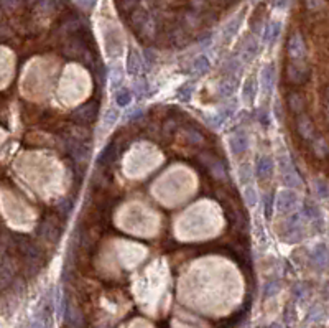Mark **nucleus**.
<instances>
[{
    "label": "nucleus",
    "mask_w": 329,
    "mask_h": 328,
    "mask_svg": "<svg viewBox=\"0 0 329 328\" xmlns=\"http://www.w3.org/2000/svg\"><path fill=\"white\" fill-rule=\"evenodd\" d=\"M194 89H196L194 81L185 83V85L178 89V99H180L181 102H190L191 97H193V94H194Z\"/></svg>",
    "instance_id": "31"
},
{
    "label": "nucleus",
    "mask_w": 329,
    "mask_h": 328,
    "mask_svg": "<svg viewBox=\"0 0 329 328\" xmlns=\"http://www.w3.org/2000/svg\"><path fill=\"white\" fill-rule=\"evenodd\" d=\"M241 71H242V61L237 57L229 58L226 63H224V73H226V76H232V78L239 79Z\"/></svg>",
    "instance_id": "26"
},
{
    "label": "nucleus",
    "mask_w": 329,
    "mask_h": 328,
    "mask_svg": "<svg viewBox=\"0 0 329 328\" xmlns=\"http://www.w3.org/2000/svg\"><path fill=\"white\" fill-rule=\"evenodd\" d=\"M229 147L235 158H241L249 150V135L246 130H234L229 137Z\"/></svg>",
    "instance_id": "8"
},
{
    "label": "nucleus",
    "mask_w": 329,
    "mask_h": 328,
    "mask_svg": "<svg viewBox=\"0 0 329 328\" xmlns=\"http://www.w3.org/2000/svg\"><path fill=\"white\" fill-rule=\"evenodd\" d=\"M204 163L207 165V169H209V172H211L213 177L219 178V180H224L227 177V170H226V167H224V163L221 162V160L209 157L207 160H204Z\"/></svg>",
    "instance_id": "24"
},
{
    "label": "nucleus",
    "mask_w": 329,
    "mask_h": 328,
    "mask_svg": "<svg viewBox=\"0 0 329 328\" xmlns=\"http://www.w3.org/2000/svg\"><path fill=\"white\" fill-rule=\"evenodd\" d=\"M148 93H150L148 83H146L145 79H138V81H135L134 94H137V96H140V97H145V96H148Z\"/></svg>",
    "instance_id": "40"
},
{
    "label": "nucleus",
    "mask_w": 329,
    "mask_h": 328,
    "mask_svg": "<svg viewBox=\"0 0 329 328\" xmlns=\"http://www.w3.org/2000/svg\"><path fill=\"white\" fill-rule=\"evenodd\" d=\"M257 121L263 127H268L270 122H272V116H270V111L267 107H260L257 111Z\"/></svg>",
    "instance_id": "39"
},
{
    "label": "nucleus",
    "mask_w": 329,
    "mask_h": 328,
    "mask_svg": "<svg viewBox=\"0 0 329 328\" xmlns=\"http://www.w3.org/2000/svg\"><path fill=\"white\" fill-rule=\"evenodd\" d=\"M274 160L268 155H262L260 158L257 160V165H255V177H258L260 180H268L274 175Z\"/></svg>",
    "instance_id": "13"
},
{
    "label": "nucleus",
    "mask_w": 329,
    "mask_h": 328,
    "mask_svg": "<svg viewBox=\"0 0 329 328\" xmlns=\"http://www.w3.org/2000/svg\"><path fill=\"white\" fill-rule=\"evenodd\" d=\"M286 102H288V107H290V111H293V113H296V114H302V113H303V109H305V99L302 97V94L291 93V94L288 96V99H286Z\"/></svg>",
    "instance_id": "30"
},
{
    "label": "nucleus",
    "mask_w": 329,
    "mask_h": 328,
    "mask_svg": "<svg viewBox=\"0 0 329 328\" xmlns=\"http://www.w3.org/2000/svg\"><path fill=\"white\" fill-rule=\"evenodd\" d=\"M258 192H257V188L254 185H247L246 188H244V201H246V205L247 206H255L258 203Z\"/></svg>",
    "instance_id": "32"
},
{
    "label": "nucleus",
    "mask_w": 329,
    "mask_h": 328,
    "mask_svg": "<svg viewBox=\"0 0 329 328\" xmlns=\"http://www.w3.org/2000/svg\"><path fill=\"white\" fill-rule=\"evenodd\" d=\"M324 297H326V298L329 300V284H327L326 287H324Z\"/></svg>",
    "instance_id": "50"
},
{
    "label": "nucleus",
    "mask_w": 329,
    "mask_h": 328,
    "mask_svg": "<svg viewBox=\"0 0 329 328\" xmlns=\"http://www.w3.org/2000/svg\"><path fill=\"white\" fill-rule=\"evenodd\" d=\"M38 238L46 242H58L61 239V226L54 216H45L37 228Z\"/></svg>",
    "instance_id": "4"
},
{
    "label": "nucleus",
    "mask_w": 329,
    "mask_h": 328,
    "mask_svg": "<svg viewBox=\"0 0 329 328\" xmlns=\"http://www.w3.org/2000/svg\"><path fill=\"white\" fill-rule=\"evenodd\" d=\"M286 76L293 85H303L310 78V68L302 61H291L286 65Z\"/></svg>",
    "instance_id": "9"
},
{
    "label": "nucleus",
    "mask_w": 329,
    "mask_h": 328,
    "mask_svg": "<svg viewBox=\"0 0 329 328\" xmlns=\"http://www.w3.org/2000/svg\"><path fill=\"white\" fill-rule=\"evenodd\" d=\"M257 91H258V83L255 78H247V81L244 83V86H242V101L247 104H252L255 101V97H257Z\"/></svg>",
    "instance_id": "17"
},
{
    "label": "nucleus",
    "mask_w": 329,
    "mask_h": 328,
    "mask_svg": "<svg viewBox=\"0 0 329 328\" xmlns=\"http://www.w3.org/2000/svg\"><path fill=\"white\" fill-rule=\"evenodd\" d=\"M280 33H282V23L280 22L267 23L263 29V33H262V43H265V45L277 43V40L280 38Z\"/></svg>",
    "instance_id": "15"
},
{
    "label": "nucleus",
    "mask_w": 329,
    "mask_h": 328,
    "mask_svg": "<svg viewBox=\"0 0 329 328\" xmlns=\"http://www.w3.org/2000/svg\"><path fill=\"white\" fill-rule=\"evenodd\" d=\"M68 152L71 153V157L76 160V162H84L86 157H87V147H86V145H82L81 142H78V141L69 142Z\"/></svg>",
    "instance_id": "25"
},
{
    "label": "nucleus",
    "mask_w": 329,
    "mask_h": 328,
    "mask_svg": "<svg viewBox=\"0 0 329 328\" xmlns=\"http://www.w3.org/2000/svg\"><path fill=\"white\" fill-rule=\"evenodd\" d=\"M143 114H145V107H134L127 116H125V119H127L129 122H130V121L134 122V121L138 119V117H142Z\"/></svg>",
    "instance_id": "42"
},
{
    "label": "nucleus",
    "mask_w": 329,
    "mask_h": 328,
    "mask_svg": "<svg viewBox=\"0 0 329 328\" xmlns=\"http://www.w3.org/2000/svg\"><path fill=\"white\" fill-rule=\"evenodd\" d=\"M262 17H260V10H257L255 13V17L254 20H252V30H254V33H260L262 32ZM265 29V26H263Z\"/></svg>",
    "instance_id": "43"
},
{
    "label": "nucleus",
    "mask_w": 329,
    "mask_h": 328,
    "mask_svg": "<svg viewBox=\"0 0 329 328\" xmlns=\"http://www.w3.org/2000/svg\"><path fill=\"white\" fill-rule=\"evenodd\" d=\"M274 4H275L277 7H280V9H283V7L288 5V0H275Z\"/></svg>",
    "instance_id": "48"
},
{
    "label": "nucleus",
    "mask_w": 329,
    "mask_h": 328,
    "mask_svg": "<svg viewBox=\"0 0 329 328\" xmlns=\"http://www.w3.org/2000/svg\"><path fill=\"white\" fill-rule=\"evenodd\" d=\"M78 2H79L82 7H86V9H91V7L94 5V0H78Z\"/></svg>",
    "instance_id": "47"
},
{
    "label": "nucleus",
    "mask_w": 329,
    "mask_h": 328,
    "mask_svg": "<svg viewBox=\"0 0 329 328\" xmlns=\"http://www.w3.org/2000/svg\"><path fill=\"white\" fill-rule=\"evenodd\" d=\"M142 57H143V66H145V69H150L153 66V63L157 61V57L153 54L152 50H143Z\"/></svg>",
    "instance_id": "41"
},
{
    "label": "nucleus",
    "mask_w": 329,
    "mask_h": 328,
    "mask_svg": "<svg viewBox=\"0 0 329 328\" xmlns=\"http://www.w3.org/2000/svg\"><path fill=\"white\" fill-rule=\"evenodd\" d=\"M115 145H117L115 142H109L106 147L101 150L99 155H97V163L102 165V163L112 162V160H114L115 155H117V147H115Z\"/></svg>",
    "instance_id": "27"
},
{
    "label": "nucleus",
    "mask_w": 329,
    "mask_h": 328,
    "mask_svg": "<svg viewBox=\"0 0 329 328\" xmlns=\"http://www.w3.org/2000/svg\"><path fill=\"white\" fill-rule=\"evenodd\" d=\"M17 4H18V0H2V5L5 9H13Z\"/></svg>",
    "instance_id": "46"
},
{
    "label": "nucleus",
    "mask_w": 329,
    "mask_h": 328,
    "mask_svg": "<svg viewBox=\"0 0 329 328\" xmlns=\"http://www.w3.org/2000/svg\"><path fill=\"white\" fill-rule=\"evenodd\" d=\"M142 71H143V57L132 48L127 57V73L132 76H138Z\"/></svg>",
    "instance_id": "14"
},
{
    "label": "nucleus",
    "mask_w": 329,
    "mask_h": 328,
    "mask_svg": "<svg viewBox=\"0 0 329 328\" xmlns=\"http://www.w3.org/2000/svg\"><path fill=\"white\" fill-rule=\"evenodd\" d=\"M270 328H285V326H283L282 323H272Z\"/></svg>",
    "instance_id": "51"
},
{
    "label": "nucleus",
    "mask_w": 329,
    "mask_h": 328,
    "mask_svg": "<svg viewBox=\"0 0 329 328\" xmlns=\"http://www.w3.org/2000/svg\"><path fill=\"white\" fill-rule=\"evenodd\" d=\"M242 20H244V13H239V15L234 17L232 20H229V22L224 25V29H222V38L226 41H229L230 38H234L235 33L239 32V29H241Z\"/></svg>",
    "instance_id": "21"
},
{
    "label": "nucleus",
    "mask_w": 329,
    "mask_h": 328,
    "mask_svg": "<svg viewBox=\"0 0 329 328\" xmlns=\"http://www.w3.org/2000/svg\"><path fill=\"white\" fill-rule=\"evenodd\" d=\"M296 129L300 132V135L306 141H313L314 139V125L311 122V119L305 114H300L298 116V121H296Z\"/></svg>",
    "instance_id": "16"
},
{
    "label": "nucleus",
    "mask_w": 329,
    "mask_h": 328,
    "mask_svg": "<svg viewBox=\"0 0 329 328\" xmlns=\"http://www.w3.org/2000/svg\"><path fill=\"white\" fill-rule=\"evenodd\" d=\"M302 214L305 216V220H310L313 223H321V209L318 208V205L311 200H305L302 205Z\"/></svg>",
    "instance_id": "19"
},
{
    "label": "nucleus",
    "mask_w": 329,
    "mask_h": 328,
    "mask_svg": "<svg viewBox=\"0 0 329 328\" xmlns=\"http://www.w3.org/2000/svg\"><path fill=\"white\" fill-rule=\"evenodd\" d=\"M235 89H237V78L226 76V78L219 81L218 91H219V96L222 97V99H229V97H232Z\"/></svg>",
    "instance_id": "18"
},
{
    "label": "nucleus",
    "mask_w": 329,
    "mask_h": 328,
    "mask_svg": "<svg viewBox=\"0 0 329 328\" xmlns=\"http://www.w3.org/2000/svg\"><path fill=\"white\" fill-rule=\"evenodd\" d=\"M30 328H45V326H43V323L40 322V320H37V322H33V323H32V326H30Z\"/></svg>",
    "instance_id": "49"
},
{
    "label": "nucleus",
    "mask_w": 329,
    "mask_h": 328,
    "mask_svg": "<svg viewBox=\"0 0 329 328\" xmlns=\"http://www.w3.org/2000/svg\"><path fill=\"white\" fill-rule=\"evenodd\" d=\"M258 48H260V43H258V40L254 37V35H250L246 40L242 41L241 45V57L244 61H252L257 54H258Z\"/></svg>",
    "instance_id": "12"
},
{
    "label": "nucleus",
    "mask_w": 329,
    "mask_h": 328,
    "mask_svg": "<svg viewBox=\"0 0 329 328\" xmlns=\"http://www.w3.org/2000/svg\"><path fill=\"white\" fill-rule=\"evenodd\" d=\"M209 69H211V61H209V58L204 57V54L194 58L191 63V73L194 76H204L209 73Z\"/></svg>",
    "instance_id": "23"
},
{
    "label": "nucleus",
    "mask_w": 329,
    "mask_h": 328,
    "mask_svg": "<svg viewBox=\"0 0 329 328\" xmlns=\"http://www.w3.org/2000/svg\"><path fill=\"white\" fill-rule=\"evenodd\" d=\"M63 2H68V0H63Z\"/></svg>",
    "instance_id": "52"
},
{
    "label": "nucleus",
    "mask_w": 329,
    "mask_h": 328,
    "mask_svg": "<svg viewBox=\"0 0 329 328\" xmlns=\"http://www.w3.org/2000/svg\"><path fill=\"white\" fill-rule=\"evenodd\" d=\"M17 242V249H18V253L22 254L26 261H30V262H35L37 264L38 259H40V248H38V244L32 241L30 238H25V236H18V238L15 239Z\"/></svg>",
    "instance_id": "7"
},
{
    "label": "nucleus",
    "mask_w": 329,
    "mask_h": 328,
    "mask_svg": "<svg viewBox=\"0 0 329 328\" xmlns=\"http://www.w3.org/2000/svg\"><path fill=\"white\" fill-rule=\"evenodd\" d=\"M303 220H305V216L302 214V211L293 213L288 216V220H286L285 225H283V233H282V238L285 242L295 244V242H300L305 238Z\"/></svg>",
    "instance_id": "2"
},
{
    "label": "nucleus",
    "mask_w": 329,
    "mask_h": 328,
    "mask_svg": "<svg viewBox=\"0 0 329 328\" xmlns=\"http://www.w3.org/2000/svg\"><path fill=\"white\" fill-rule=\"evenodd\" d=\"M277 160H278V170H280V177H282L283 185L286 188H291V190L302 188L303 180L300 177L296 167L293 163V160L288 153H282V155L277 157Z\"/></svg>",
    "instance_id": "1"
},
{
    "label": "nucleus",
    "mask_w": 329,
    "mask_h": 328,
    "mask_svg": "<svg viewBox=\"0 0 329 328\" xmlns=\"http://www.w3.org/2000/svg\"><path fill=\"white\" fill-rule=\"evenodd\" d=\"M291 294H293V297H295V298L298 300V302H300V300H305V298L308 297V294H310V289H308L306 284L298 282V284L293 285Z\"/></svg>",
    "instance_id": "36"
},
{
    "label": "nucleus",
    "mask_w": 329,
    "mask_h": 328,
    "mask_svg": "<svg viewBox=\"0 0 329 328\" xmlns=\"http://www.w3.org/2000/svg\"><path fill=\"white\" fill-rule=\"evenodd\" d=\"M275 85H277V69L274 63H268V65H265L262 68L258 86H260L263 96H272L274 94Z\"/></svg>",
    "instance_id": "5"
},
{
    "label": "nucleus",
    "mask_w": 329,
    "mask_h": 328,
    "mask_svg": "<svg viewBox=\"0 0 329 328\" xmlns=\"http://www.w3.org/2000/svg\"><path fill=\"white\" fill-rule=\"evenodd\" d=\"M300 205V197L295 190L291 188H285V190L278 192L275 197V211L278 214H293L296 211Z\"/></svg>",
    "instance_id": "3"
},
{
    "label": "nucleus",
    "mask_w": 329,
    "mask_h": 328,
    "mask_svg": "<svg viewBox=\"0 0 329 328\" xmlns=\"http://www.w3.org/2000/svg\"><path fill=\"white\" fill-rule=\"evenodd\" d=\"M286 51H288V57L293 61H302L306 57V45H305L302 33L291 35L288 40V45H286Z\"/></svg>",
    "instance_id": "10"
},
{
    "label": "nucleus",
    "mask_w": 329,
    "mask_h": 328,
    "mask_svg": "<svg viewBox=\"0 0 329 328\" xmlns=\"http://www.w3.org/2000/svg\"><path fill=\"white\" fill-rule=\"evenodd\" d=\"M118 117H121V114H118V107H109L106 113H104V122H106L107 127H110V125H114L117 121H118Z\"/></svg>",
    "instance_id": "38"
},
{
    "label": "nucleus",
    "mask_w": 329,
    "mask_h": 328,
    "mask_svg": "<svg viewBox=\"0 0 329 328\" xmlns=\"http://www.w3.org/2000/svg\"><path fill=\"white\" fill-rule=\"evenodd\" d=\"M323 5V0H306V7L310 10H316Z\"/></svg>",
    "instance_id": "45"
},
{
    "label": "nucleus",
    "mask_w": 329,
    "mask_h": 328,
    "mask_svg": "<svg viewBox=\"0 0 329 328\" xmlns=\"http://www.w3.org/2000/svg\"><path fill=\"white\" fill-rule=\"evenodd\" d=\"M230 114H232V111H230V109L221 107V109L216 111L214 114L207 116V124L211 125V127H214V129H219V127H222L224 124H226V121L230 117Z\"/></svg>",
    "instance_id": "20"
},
{
    "label": "nucleus",
    "mask_w": 329,
    "mask_h": 328,
    "mask_svg": "<svg viewBox=\"0 0 329 328\" xmlns=\"http://www.w3.org/2000/svg\"><path fill=\"white\" fill-rule=\"evenodd\" d=\"M132 99H134V91L129 88H118L114 91V102L117 107H129Z\"/></svg>",
    "instance_id": "22"
},
{
    "label": "nucleus",
    "mask_w": 329,
    "mask_h": 328,
    "mask_svg": "<svg viewBox=\"0 0 329 328\" xmlns=\"http://www.w3.org/2000/svg\"><path fill=\"white\" fill-rule=\"evenodd\" d=\"M73 209H74V203H73V200H69V198H63L59 203L56 205V211H58L61 218H68V216L73 213Z\"/></svg>",
    "instance_id": "33"
},
{
    "label": "nucleus",
    "mask_w": 329,
    "mask_h": 328,
    "mask_svg": "<svg viewBox=\"0 0 329 328\" xmlns=\"http://www.w3.org/2000/svg\"><path fill=\"white\" fill-rule=\"evenodd\" d=\"M313 192L319 200H329V183L326 180L316 178L313 180Z\"/></svg>",
    "instance_id": "29"
},
{
    "label": "nucleus",
    "mask_w": 329,
    "mask_h": 328,
    "mask_svg": "<svg viewBox=\"0 0 329 328\" xmlns=\"http://www.w3.org/2000/svg\"><path fill=\"white\" fill-rule=\"evenodd\" d=\"M99 114V106L96 102H86L73 111V121L78 124H93Z\"/></svg>",
    "instance_id": "6"
},
{
    "label": "nucleus",
    "mask_w": 329,
    "mask_h": 328,
    "mask_svg": "<svg viewBox=\"0 0 329 328\" xmlns=\"http://www.w3.org/2000/svg\"><path fill=\"white\" fill-rule=\"evenodd\" d=\"M324 315V312H323V309H321V307H314V309H311V312H310V315H308V318L311 320H314V322H316V320H321V317Z\"/></svg>",
    "instance_id": "44"
},
{
    "label": "nucleus",
    "mask_w": 329,
    "mask_h": 328,
    "mask_svg": "<svg viewBox=\"0 0 329 328\" xmlns=\"http://www.w3.org/2000/svg\"><path fill=\"white\" fill-rule=\"evenodd\" d=\"M252 178H254V172H252L250 169V165L249 163H242L239 167V180H241V183L244 185H252Z\"/></svg>",
    "instance_id": "35"
},
{
    "label": "nucleus",
    "mask_w": 329,
    "mask_h": 328,
    "mask_svg": "<svg viewBox=\"0 0 329 328\" xmlns=\"http://www.w3.org/2000/svg\"><path fill=\"white\" fill-rule=\"evenodd\" d=\"M117 7L122 13H132L138 9V0H117Z\"/></svg>",
    "instance_id": "37"
},
{
    "label": "nucleus",
    "mask_w": 329,
    "mask_h": 328,
    "mask_svg": "<svg viewBox=\"0 0 329 328\" xmlns=\"http://www.w3.org/2000/svg\"><path fill=\"white\" fill-rule=\"evenodd\" d=\"M280 289H282V281L280 279H270V281H267L263 284V287H262V297L267 300L270 297H275Z\"/></svg>",
    "instance_id": "28"
},
{
    "label": "nucleus",
    "mask_w": 329,
    "mask_h": 328,
    "mask_svg": "<svg viewBox=\"0 0 329 328\" xmlns=\"http://www.w3.org/2000/svg\"><path fill=\"white\" fill-rule=\"evenodd\" d=\"M262 205H263V213L267 218H272V214L275 213V197L272 193H265L262 197Z\"/></svg>",
    "instance_id": "34"
},
{
    "label": "nucleus",
    "mask_w": 329,
    "mask_h": 328,
    "mask_svg": "<svg viewBox=\"0 0 329 328\" xmlns=\"http://www.w3.org/2000/svg\"><path fill=\"white\" fill-rule=\"evenodd\" d=\"M310 261L313 264V267L318 270H323L329 266V249L326 244L319 242L313 248L310 254Z\"/></svg>",
    "instance_id": "11"
}]
</instances>
